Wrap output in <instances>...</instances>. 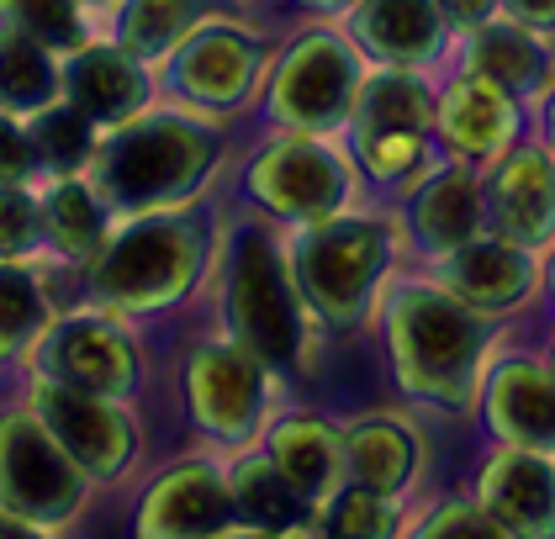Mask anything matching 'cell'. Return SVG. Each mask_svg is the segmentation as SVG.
Returning <instances> with one entry per match:
<instances>
[{"label":"cell","instance_id":"4316f807","mask_svg":"<svg viewBox=\"0 0 555 539\" xmlns=\"http://www.w3.org/2000/svg\"><path fill=\"white\" fill-rule=\"evenodd\" d=\"M53 90V69H48L43 42H33L27 33L5 27L0 33V106H38Z\"/></svg>","mask_w":555,"mask_h":539},{"label":"cell","instance_id":"603a6c76","mask_svg":"<svg viewBox=\"0 0 555 539\" xmlns=\"http://www.w3.org/2000/svg\"><path fill=\"white\" fill-rule=\"evenodd\" d=\"M476 211L481 207H476V185H470V175L450 169V175H439L424 196H418L413 228H418V239H424L434 254H450L476 233Z\"/></svg>","mask_w":555,"mask_h":539},{"label":"cell","instance_id":"9a60e30c","mask_svg":"<svg viewBox=\"0 0 555 539\" xmlns=\"http://www.w3.org/2000/svg\"><path fill=\"white\" fill-rule=\"evenodd\" d=\"M48 371L64 386H80V392H95V397H117L132 386V349L128 338L106 323H64L48 344Z\"/></svg>","mask_w":555,"mask_h":539},{"label":"cell","instance_id":"8fae6325","mask_svg":"<svg viewBox=\"0 0 555 539\" xmlns=\"http://www.w3.org/2000/svg\"><path fill=\"white\" fill-rule=\"evenodd\" d=\"M349 95H354L349 53L328 38H307L281 69L275 112L292 127H328L349 112Z\"/></svg>","mask_w":555,"mask_h":539},{"label":"cell","instance_id":"836d02e7","mask_svg":"<svg viewBox=\"0 0 555 539\" xmlns=\"http://www.w3.org/2000/svg\"><path fill=\"white\" fill-rule=\"evenodd\" d=\"M413 539H513L503 535V524L487 518V508H466V502H444L434 508Z\"/></svg>","mask_w":555,"mask_h":539},{"label":"cell","instance_id":"ab89813d","mask_svg":"<svg viewBox=\"0 0 555 539\" xmlns=\"http://www.w3.org/2000/svg\"><path fill=\"white\" fill-rule=\"evenodd\" d=\"M312 5H349V0H312Z\"/></svg>","mask_w":555,"mask_h":539},{"label":"cell","instance_id":"b9f144b4","mask_svg":"<svg viewBox=\"0 0 555 539\" xmlns=\"http://www.w3.org/2000/svg\"><path fill=\"white\" fill-rule=\"evenodd\" d=\"M249 539H264V535H249Z\"/></svg>","mask_w":555,"mask_h":539},{"label":"cell","instance_id":"8d00e7d4","mask_svg":"<svg viewBox=\"0 0 555 539\" xmlns=\"http://www.w3.org/2000/svg\"><path fill=\"white\" fill-rule=\"evenodd\" d=\"M444 11H450L455 22H481V16L492 11V0H444Z\"/></svg>","mask_w":555,"mask_h":539},{"label":"cell","instance_id":"5bb4252c","mask_svg":"<svg viewBox=\"0 0 555 539\" xmlns=\"http://www.w3.org/2000/svg\"><path fill=\"white\" fill-rule=\"evenodd\" d=\"M487 418L518 450H555V375L534 360H503L487 381Z\"/></svg>","mask_w":555,"mask_h":539},{"label":"cell","instance_id":"cb8c5ba5","mask_svg":"<svg viewBox=\"0 0 555 539\" xmlns=\"http://www.w3.org/2000/svg\"><path fill=\"white\" fill-rule=\"evenodd\" d=\"M508 101L492 80H461L450 95H444V132L466 149V154H492L503 138H508Z\"/></svg>","mask_w":555,"mask_h":539},{"label":"cell","instance_id":"7c38bea8","mask_svg":"<svg viewBox=\"0 0 555 539\" xmlns=\"http://www.w3.org/2000/svg\"><path fill=\"white\" fill-rule=\"evenodd\" d=\"M481 508L513 539L555 535V471L540 450H508L481 476Z\"/></svg>","mask_w":555,"mask_h":539},{"label":"cell","instance_id":"7bdbcfd3","mask_svg":"<svg viewBox=\"0 0 555 539\" xmlns=\"http://www.w3.org/2000/svg\"><path fill=\"white\" fill-rule=\"evenodd\" d=\"M551 117H555V106H551Z\"/></svg>","mask_w":555,"mask_h":539},{"label":"cell","instance_id":"60d3db41","mask_svg":"<svg viewBox=\"0 0 555 539\" xmlns=\"http://www.w3.org/2000/svg\"><path fill=\"white\" fill-rule=\"evenodd\" d=\"M551 375H555V355H551Z\"/></svg>","mask_w":555,"mask_h":539},{"label":"cell","instance_id":"d590c367","mask_svg":"<svg viewBox=\"0 0 555 539\" xmlns=\"http://www.w3.org/2000/svg\"><path fill=\"white\" fill-rule=\"evenodd\" d=\"M33 169H38L33 138H22L11 123H0V180H5V185H22Z\"/></svg>","mask_w":555,"mask_h":539},{"label":"cell","instance_id":"d4e9b609","mask_svg":"<svg viewBox=\"0 0 555 539\" xmlns=\"http://www.w3.org/2000/svg\"><path fill=\"white\" fill-rule=\"evenodd\" d=\"M360 38L386 59H424L439 42V16L428 0H371L360 11Z\"/></svg>","mask_w":555,"mask_h":539},{"label":"cell","instance_id":"9c48e42d","mask_svg":"<svg viewBox=\"0 0 555 539\" xmlns=\"http://www.w3.org/2000/svg\"><path fill=\"white\" fill-rule=\"evenodd\" d=\"M255 196L286 217L323 222L344 202L339 159L323 154L318 143H281L255 165Z\"/></svg>","mask_w":555,"mask_h":539},{"label":"cell","instance_id":"f35d334b","mask_svg":"<svg viewBox=\"0 0 555 539\" xmlns=\"http://www.w3.org/2000/svg\"><path fill=\"white\" fill-rule=\"evenodd\" d=\"M0 539H38L16 513H0Z\"/></svg>","mask_w":555,"mask_h":539},{"label":"cell","instance_id":"30bf717a","mask_svg":"<svg viewBox=\"0 0 555 539\" xmlns=\"http://www.w3.org/2000/svg\"><path fill=\"white\" fill-rule=\"evenodd\" d=\"M424 127H428V101L418 80L386 75V80L371 85L365 101H360V154H365L371 175H402L418 159Z\"/></svg>","mask_w":555,"mask_h":539},{"label":"cell","instance_id":"83f0119b","mask_svg":"<svg viewBox=\"0 0 555 539\" xmlns=\"http://www.w3.org/2000/svg\"><path fill=\"white\" fill-rule=\"evenodd\" d=\"M43 222H48V239L69 259H86L101 244V207H95V196H90L86 185H59L48 196Z\"/></svg>","mask_w":555,"mask_h":539},{"label":"cell","instance_id":"3957f363","mask_svg":"<svg viewBox=\"0 0 555 539\" xmlns=\"http://www.w3.org/2000/svg\"><path fill=\"white\" fill-rule=\"evenodd\" d=\"M196 259H202L196 228H185L175 217H154V222L128 228L117 244L95 254L90 291L101 301H117V307H159L191 286Z\"/></svg>","mask_w":555,"mask_h":539},{"label":"cell","instance_id":"6da1fadb","mask_svg":"<svg viewBox=\"0 0 555 539\" xmlns=\"http://www.w3.org/2000/svg\"><path fill=\"white\" fill-rule=\"evenodd\" d=\"M386 333H391V360L408 392L444 408L466 402L476 381V355H481V329L470 307H461L450 291L408 286L391 296Z\"/></svg>","mask_w":555,"mask_h":539},{"label":"cell","instance_id":"ba28073f","mask_svg":"<svg viewBox=\"0 0 555 539\" xmlns=\"http://www.w3.org/2000/svg\"><path fill=\"white\" fill-rule=\"evenodd\" d=\"M185 392H191V413L202 428H212L222 439H244L259 418V365L249 349H228V344H202L191 355L185 371Z\"/></svg>","mask_w":555,"mask_h":539},{"label":"cell","instance_id":"4dcf8cb0","mask_svg":"<svg viewBox=\"0 0 555 539\" xmlns=\"http://www.w3.org/2000/svg\"><path fill=\"white\" fill-rule=\"evenodd\" d=\"M397 513L376 487H349L328 508V539H391Z\"/></svg>","mask_w":555,"mask_h":539},{"label":"cell","instance_id":"8992f818","mask_svg":"<svg viewBox=\"0 0 555 539\" xmlns=\"http://www.w3.org/2000/svg\"><path fill=\"white\" fill-rule=\"evenodd\" d=\"M0 502L16 518H69L80 502V465L38 418H0Z\"/></svg>","mask_w":555,"mask_h":539},{"label":"cell","instance_id":"e575fe53","mask_svg":"<svg viewBox=\"0 0 555 539\" xmlns=\"http://www.w3.org/2000/svg\"><path fill=\"white\" fill-rule=\"evenodd\" d=\"M38 207L22 196V191H0V254L5 259H16V254H27L33 244H38Z\"/></svg>","mask_w":555,"mask_h":539},{"label":"cell","instance_id":"484cf974","mask_svg":"<svg viewBox=\"0 0 555 539\" xmlns=\"http://www.w3.org/2000/svg\"><path fill=\"white\" fill-rule=\"evenodd\" d=\"M470 64H476L481 80H492L498 90H503V85H508V90H524V85L540 80L545 53L524 38V33H513V27H487V33L476 38V48H470Z\"/></svg>","mask_w":555,"mask_h":539},{"label":"cell","instance_id":"e0dca14e","mask_svg":"<svg viewBox=\"0 0 555 539\" xmlns=\"http://www.w3.org/2000/svg\"><path fill=\"white\" fill-rule=\"evenodd\" d=\"M492 217L513 244H534L555 228V175L540 154H513L492 180Z\"/></svg>","mask_w":555,"mask_h":539},{"label":"cell","instance_id":"4fadbf2b","mask_svg":"<svg viewBox=\"0 0 555 539\" xmlns=\"http://www.w3.org/2000/svg\"><path fill=\"white\" fill-rule=\"evenodd\" d=\"M233 518L228 482H217L207 465H180L170 471L138 513V539H212Z\"/></svg>","mask_w":555,"mask_h":539},{"label":"cell","instance_id":"f1b7e54d","mask_svg":"<svg viewBox=\"0 0 555 539\" xmlns=\"http://www.w3.org/2000/svg\"><path fill=\"white\" fill-rule=\"evenodd\" d=\"M196 0H128L122 11V48L128 53H159L170 48L191 22H196Z\"/></svg>","mask_w":555,"mask_h":539},{"label":"cell","instance_id":"d6986e66","mask_svg":"<svg viewBox=\"0 0 555 539\" xmlns=\"http://www.w3.org/2000/svg\"><path fill=\"white\" fill-rule=\"evenodd\" d=\"M344 465L354 471L360 487H376L391 498L413 476V434L397 418H360L344 439Z\"/></svg>","mask_w":555,"mask_h":539},{"label":"cell","instance_id":"5b68a950","mask_svg":"<svg viewBox=\"0 0 555 539\" xmlns=\"http://www.w3.org/2000/svg\"><path fill=\"white\" fill-rule=\"evenodd\" d=\"M386 254L391 244L376 222H328L297 249V281L328 323H354L386 270Z\"/></svg>","mask_w":555,"mask_h":539},{"label":"cell","instance_id":"2e32d148","mask_svg":"<svg viewBox=\"0 0 555 539\" xmlns=\"http://www.w3.org/2000/svg\"><path fill=\"white\" fill-rule=\"evenodd\" d=\"M444 291L470 312H503L529 291V259L513 239L461 244L444 259Z\"/></svg>","mask_w":555,"mask_h":539},{"label":"cell","instance_id":"74e56055","mask_svg":"<svg viewBox=\"0 0 555 539\" xmlns=\"http://www.w3.org/2000/svg\"><path fill=\"white\" fill-rule=\"evenodd\" d=\"M513 11H524L534 22H555V0H513Z\"/></svg>","mask_w":555,"mask_h":539},{"label":"cell","instance_id":"7402d4cb","mask_svg":"<svg viewBox=\"0 0 555 539\" xmlns=\"http://www.w3.org/2000/svg\"><path fill=\"white\" fill-rule=\"evenodd\" d=\"M69 95H75V106L86 112L90 123H117L143 101V80H138V69L122 53L90 48V53H80L69 64Z\"/></svg>","mask_w":555,"mask_h":539},{"label":"cell","instance_id":"52a82bcc","mask_svg":"<svg viewBox=\"0 0 555 539\" xmlns=\"http://www.w3.org/2000/svg\"><path fill=\"white\" fill-rule=\"evenodd\" d=\"M38 413H43V428L64 445V455L75 460L80 471L112 476V471L128 465L132 434L122 423V413L106 408V397L64 386V381H43L38 386Z\"/></svg>","mask_w":555,"mask_h":539},{"label":"cell","instance_id":"1f68e13d","mask_svg":"<svg viewBox=\"0 0 555 539\" xmlns=\"http://www.w3.org/2000/svg\"><path fill=\"white\" fill-rule=\"evenodd\" d=\"M43 323V296L22 270H0V355L27 344Z\"/></svg>","mask_w":555,"mask_h":539},{"label":"cell","instance_id":"ffe728a7","mask_svg":"<svg viewBox=\"0 0 555 539\" xmlns=\"http://www.w3.org/2000/svg\"><path fill=\"white\" fill-rule=\"evenodd\" d=\"M255 75V48L238 33H202L180 59V85L202 101H238Z\"/></svg>","mask_w":555,"mask_h":539},{"label":"cell","instance_id":"ac0fdd59","mask_svg":"<svg viewBox=\"0 0 555 539\" xmlns=\"http://www.w3.org/2000/svg\"><path fill=\"white\" fill-rule=\"evenodd\" d=\"M270 460L281 465V476L297 487L307 502H328L334 482L344 471V445L339 434L318 418H286L270 434Z\"/></svg>","mask_w":555,"mask_h":539},{"label":"cell","instance_id":"f546056e","mask_svg":"<svg viewBox=\"0 0 555 539\" xmlns=\"http://www.w3.org/2000/svg\"><path fill=\"white\" fill-rule=\"evenodd\" d=\"M0 16H5V27L27 33L43 48H75L80 42L75 0H0Z\"/></svg>","mask_w":555,"mask_h":539},{"label":"cell","instance_id":"7a4b0ae2","mask_svg":"<svg viewBox=\"0 0 555 539\" xmlns=\"http://www.w3.org/2000/svg\"><path fill=\"white\" fill-rule=\"evenodd\" d=\"M212 165V138L185 123H143L101 149V191L117 207H154L191 191Z\"/></svg>","mask_w":555,"mask_h":539},{"label":"cell","instance_id":"d6a6232c","mask_svg":"<svg viewBox=\"0 0 555 539\" xmlns=\"http://www.w3.org/2000/svg\"><path fill=\"white\" fill-rule=\"evenodd\" d=\"M90 117L86 112H48L43 123L33 127V149L38 159H48L53 169H75L90 154Z\"/></svg>","mask_w":555,"mask_h":539},{"label":"cell","instance_id":"44dd1931","mask_svg":"<svg viewBox=\"0 0 555 539\" xmlns=\"http://www.w3.org/2000/svg\"><path fill=\"white\" fill-rule=\"evenodd\" d=\"M228 498H233V508H238L255 529H264V535H286V529L307 524V508H312V502L281 476L275 460H244V465L233 471V482H228Z\"/></svg>","mask_w":555,"mask_h":539},{"label":"cell","instance_id":"ee69618b","mask_svg":"<svg viewBox=\"0 0 555 539\" xmlns=\"http://www.w3.org/2000/svg\"><path fill=\"white\" fill-rule=\"evenodd\" d=\"M551 281H555V270H551Z\"/></svg>","mask_w":555,"mask_h":539},{"label":"cell","instance_id":"277c9868","mask_svg":"<svg viewBox=\"0 0 555 539\" xmlns=\"http://www.w3.org/2000/svg\"><path fill=\"white\" fill-rule=\"evenodd\" d=\"M228 318L238 344L270 360V365H286L301 344V323H297V301L286 286V270L281 259L270 254V244L259 233H238L233 244V265H228Z\"/></svg>","mask_w":555,"mask_h":539}]
</instances>
